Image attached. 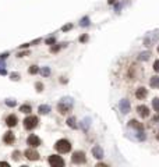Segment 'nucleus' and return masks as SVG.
Listing matches in <instances>:
<instances>
[{
    "mask_svg": "<svg viewBox=\"0 0 159 167\" xmlns=\"http://www.w3.org/2000/svg\"><path fill=\"white\" fill-rule=\"evenodd\" d=\"M55 149L57 150L59 153H67V152H70V149H71V144H70L67 139H60L56 142Z\"/></svg>",
    "mask_w": 159,
    "mask_h": 167,
    "instance_id": "f257e3e1",
    "label": "nucleus"
},
{
    "mask_svg": "<svg viewBox=\"0 0 159 167\" xmlns=\"http://www.w3.org/2000/svg\"><path fill=\"white\" fill-rule=\"evenodd\" d=\"M71 99H63L57 104V109H59V112L62 114H67L70 112V109H71Z\"/></svg>",
    "mask_w": 159,
    "mask_h": 167,
    "instance_id": "f03ea898",
    "label": "nucleus"
},
{
    "mask_svg": "<svg viewBox=\"0 0 159 167\" xmlns=\"http://www.w3.org/2000/svg\"><path fill=\"white\" fill-rule=\"evenodd\" d=\"M38 123H39L38 117H35V116H29V117H27L25 120H24V127H25V130H34V128L38 125Z\"/></svg>",
    "mask_w": 159,
    "mask_h": 167,
    "instance_id": "7ed1b4c3",
    "label": "nucleus"
},
{
    "mask_svg": "<svg viewBox=\"0 0 159 167\" xmlns=\"http://www.w3.org/2000/svg\"><path fill=\"white\" fill-rule=\"evenodd\" d=\"M49 164L53 167H59V166H64V160L57 155H52L49 158Z\"/></svg>",
    "mask_w": 159,
    "mask_h": 167,
    "instance_id": "20e7f679",
    "label": "nucleus"
},
{
    "mask_svg": "<svg viewBox=\"0 0 159 167\" xmlns=\"http://www.w3.org/2000/svg\"><path fill=\"white\" fill-rule=\"evenodd\" d=\"M71 159H73V162L75 163V164L85 163V153H84V152H74Z\"/></svg>",
    "mask_w": 159,
    "mask_h": 167,
    "instance_id": "39448f33",
    "label": "nucleus"
},
{
    "mask_svg": "<svg viewBox=\"0 0 159 167\" xmlns=\"http://www.w3.org/2000/svg\"><path fill=\"white\" fill-rule=\"evenodd\" d=\"M27 144L29 145L31 148H37V146L41 145V139H39L37 135H29L27 139Z\"/></svg>",
    "mask_w": 159,
    "mask_h": 167,
    "instance_id": "423d86ee",
    "label": "nucleus"
},
{
    "mask_svg": "<svg viewBox=\"0 0 159 167\" xmlns=\"http://www.w3.org/2000/svg\"><path fill=\"white\" fill-rule=\"evenodd\" d=\"M24 156L27 159H29V160H38V159H39V153L34 149H27L25 153H24Z\"/></svg>",
    "mask_w": 159,
    "mask_h": 167,
    "instance_id": "0eeeda50",
    "label": "nucleus"
},
{
    "mask_svg": "<svg viewBox=\"0 0 159 167\" xmlns=\"http://www.w3.org/2000/svg\"><path fill=\"white\" fill-rule=\"evenodd\" d=\"M137 112H138V114H140L142 118H147L149 116V109L147 107V106H138V107H137Z\"/></svg>",
    "mask_w": 159,
    "mask_h": 167,
    "instance_id": "6e6552de",
    "label": "nucleus"
},
{
    "mask_svg": "<svg viewBox=\"0 0 159 167\" xmlns=\"http://www.w3.org/2000/svg\"><path fill=\"white\" fill-rule=\"evenodd\" d=\"M17 121H18V118L15 117L14 114H10L9 117L6 118V124H7L9 127H15L17 125Z\"/></svg>",
    "mask_w": 159,
    "mask_h": 167,
    "instance_id": "1a4fd4ad",
    "label": "nucleus"
},
{
    "mask_svg": "<svg viewBox=\"0 0 159 167\" xmlns=\"http://www.w3.org/2000/svg\"><path fill=\"white\" fill-rule=\"evenodd\" d=\"M92 155H94L96 159H102L103 158V150L100 149V146H94V148H92Z\"/></svg>",
    "mask_w": 159,
    "mask_h": 167,
    "instance_id": "9d476101",
    "label": "nucleus"
},
{
    "mask_svg": "<svg viewBox=\"0 0 159 167\" xmlns=\"http://www.w3.org/2000/svg\"><path fill=\"white\" fill-rule=\"evenodd\" d=\"M120 110H122L123 113H128L130 112V103H128V100H122L120 102Z\"/></svg>",
    "mask_w": 159,
    "mask_h": 167,
    "instance_id": "9b49d317",
    "label": "nucleus"
},
{
    "mask_svg": "<svg viewBox=\"0 0 159 167\" xmlns=\"http://www.w3.org/2000/svg\"><path fill=\"white\" fill-rule=\"evenodd\" d=\"M136 96H137V99H140V100L145 99L147 89H145V88H138V89H137V92H136Z\"/></svg>",
    "mask_w": 159,
    "mask_h": 167,
    "instance_id": "f8f14e48",
    "label": "nucleus"
},
{
    "mask_svg": "<svg viewBox=\"0 0 159 167\" xmlns=\"http://www.w3.org/2000/svg\"><path fill=\"white\" fill-rule=\"evenodd\" d=\"M3 141H4L6 144H14V141H15V138H14V134L13 132H6V135H4V138H3Z\"/></svg>",
    "mask_w": 159,
    "mask_h": 167,
    "instance_id": "ddd939ff",
    "label": "nucleus"
},
{
    "mask_svg": "<svg viewBox=\"0 0 159 167\" xmlns=\"http://www.w3.org/2000/svg\"><path fill=\"white\" fill-rule=\"evenodd\" d=\"M50 112V107L48 106V104H42V106H39V113L41 114H46Z\"/></svg>",
    "mask_w": 159,
    "mask_h": 167,
    "instance_id": "4468645a",
    "label": "nucleus"
},
{
    "mask_svg": "<svg viewBox=\"0 0 159 167\" xmlns=\"http://www.w3.org/2000/svg\"><path fill=\"white\" fill-rule=\"evenodd\" d=\"M149 84L152 88H159V77H152Z\"/></svg>",
    "mask_w": 159,
    "mask_h": 167,
    "instance_id": "2eb2a0df",
    "label": "nucleus"
},
{
    "mask_svg": "<svg viewBox=\"0 0 159 167\" xmlns=\"http://www.w3.org/2000/svg\"><path fill=\"white\" fill-rule=\"evenodd\" d=\"M20 112H23V113H31V106L29 104H23L20 107Z\"/></svg>",
    "mask_w": 159,
    "mask_h": 167,
    "instance_id": "dca6fc26",
    "label": "nucleus"
},
{
    "mask_svg": "<svg viewBox=\"0 0 159 167\" xmlns=\"http://www.w3.org/2000/svg\"><path fill=\"white\" fill-rule=\"evenodd\" d=\"M130 125L134 127V128H138V130H142V125H141L138 121H136V120H131V121H130Z\"/></svg>",
    "mask_w": 159,
    "mask_h": 167,
    "instance_id": "f3484780",
    "label": "nucleus"
},
{
    "mask_svg": "<svg viewBox=\"0 0 159 167\" xmlns=\"http://www.w3.org/2000/svg\"><path fill=\"white\" fill-rule=\"evenodd\" d=\"M152 106H154V109L156 110V112H159V99L158 98L152 100Z\"/></svg>",
    "mask_w": 159,
    "mask_h": 167,
    "instance_id": "a211bd4d",
    "label": "nucleus"
},
{
    "mask_svg": "<svg viewBox=\"0 0 159 167\" xmlns=\"http://www.w3.org/2000/svg\"><path fill=\"white\" fill-rule=\"evenodd\" d=\"M67 124H68L70 127H73V128H75V127H77V125H75V118H73V117L68 118V120H67Z\"/></svg>",
    "mask_w": 159,
    "mask_h": 167,
    "instance_id": "6ab92c4d",
    "label": "nucleus"
},
{
    "mask_svg": "<svg viewBox=\"0 0 159 167\" xmlns=\"http://www.w3.org/2000/svg\"><path fill=\"white\" fill-rule=\"evenodd\" d=\"M149 56H151L149 53H142V54H141V57H140V60H147V59H149Z\"/></svg>",
    "mask_w": 159,
    "mask_h": 167,
    "instance_id": "aec40b11",
    "label": "nucleus"
},
{
    "mask_svg": "<svg viewBox=\"0 0 159 167\" xmlns=\"http://www.w3.org/2000/svg\"><path fill=\"white\" fill-rule=\"evenodd\" d=\"M29 72H31V74H37V72H38V67H37V66H32V67L29 68Z\"/></svg>",
    "mask_w": 159,
    "mask_h": 167,
    "instance_id": "412c9836",
    "label": "nucleus"
},
{
    "mask_svg": "<svg viewBox=\"0 0 159 167\" xmlns=\"http://www.w3.org/2000/svg\"><path fill=\"white\" fill-rule=\"evenodd\" d=\"M154 70L156 72H159V60H156V61L154 63Z\"/></svg>",
    "mask_w": 159,
    "mask_h": 167,
    "instance_id": "4be33fe9",
    "label": "nucleus"
},
{
    "mask_svg": "<svg viewBox=\"0 0 159 167\" xmlns=\"http://www.w3.org/2000/svg\"><path fill=\"white\" fill-rule=\"evenodd\" d=\"M42 74H43V75H49V74H50L49 68H43V70H42Z\"/></svg>",
    "mask_w": 159,
    "mask_h": 167,
    "instance_id": "5701e85b",
    "label": "nucleus"
},
{
    "mask_svg": "<svg viewBox=\"0 0 159 167\" xmlns=\"http://www.w3.org/2000/svg\"><path fill=\"white\" fill-rule=\"evenodd\" d=\"M18 155H20L18 152H15V153H13V158L15 159V160H18V159H20V156H18Z\"/></svg>",
    "mask_w": 159,
    "mask_h": 167,
    "instance_id": "b1692460",
    "label": "nucleus"
},
{
    "mask_svg": "<svg viewBox=\"0 0 159 167\" xmlns=\"http://www.w3.org/2000/svg\"><path fill=\"white\" fill-rule=\"evenodd\" d=\"M60 47H59V45L57 46H53V47H52V52H53V53H55V52H57V50H59Z\"/></svg>",
    "mask_w": 159,
    "mask_h": 167,
    "instance_id": "393cba45",
    "label": "nucleus"
},
{
    "mask_svg": "<svg viewBox=\"0 0 159 167\" xmlns=\"http://www.w3.org/2000/svg\"><path fill=\"white\" fill-rule=\"evenodd\" d=\"M86 39H88V36H86V35H84L82 38H80V41H81V42H85Z\"/></svg>",
    "mask_w": 159,
    "mask_h": 167,
    "instance_id": "a878e982",
    "label": "nucleus"
},
{
    "mask_svg": "<svg viewBox=\"0 0 159 167\" xmlns=\"http://www.w3.org/2000/svg\"><path fill=\"white\" fill-rule=\"evenodd\" d=\"M46 43H55V39H53V38H50V39L46 41Z\"/></svg>",
    "mask_w": 159,
    "mask_h": 167,
    "instance_id": "bb28decb",
    "label": "nucleus"
},
{
    "mask_svg": "<svg viewBox=\"0 0 159 167\" xmlns=\"http://www.w3.org/2000/svg\"><path fill=\"white\" fill-rule=\"evenodd\" d=\"M7 104H9V106H15V100H14V102H7Z\"/></svg>",
    "mask_w": 159,
    "mask_h": 167,
    "instance_id": "cd10ccee",
    "label": "nucleus"
},
{
    "mask_svg": "<svg viewBox=\"0 0 159 167\" xmlns=\"http://www.w3.org/2000/svg\"><path fill=\"white\" fill-rule=\"evenodd\" d=\"M11 77H13V79H18V74H13Z\"/></svg>",
    "mask_w": 159,
    "mask_h": 167,
    "instance_id": "c85d7f7f",
    "label": "nucleus"
},
{
    "mask_svg": "<svg viewBox=\"0 0 159 167\" xmlns=\"http://www.w3.org/2000/svg\"><path fill=\"white\" fill-rule=\"evenodd\" d=\"M82 25H84V27H85V25H88V20H86V18L82 21Z\"/></svg>",
    "mask_w": 159,
    "mask_h": 167,
    "instance_id": "c756f323",
    "label": "nucleus"
},
{
    "mask_svg": "<svg viewBox=\"0 0 159 167\" xmlns=\"http://www.w3.org/2000/svg\"><path fill=\"white\" fill-rule=\"evenodd\" d=\"M0 166H9V163H6V162H0Z\"/></svg>",
    "mask_w": 159,
    "mask_h": 167,
    "instance_id": "7c9ffc66",
    "label": "nucleus"
},
{
    "mask_svg": "<svg viewBox=\"0 0 159 167\" xmlns=\"http://www.w3.org/2000/svg\"><path fill=\"white\" fill-rule=\"evenodd\" d=\"M70 28H71V25H66L63 29H64V31H67V29H70Z\"/></svg>",
    "mask_w": 159,
    "mask_h": 167,
    "instance_id": "2f4dec72",
    "label": "nucleus"
},
{
    "mask_svg": "<svg viewBox=\"0 0 159 167\" xmlns=\"http://www.w3.org/2000/svg\"><path fill=\"white\" fill-rule=\"evenodd\" d=\"M158 52H159V46H158Z\"/></svg>",
    "mask_w": 159,
    "mask_h": 167,
    "instance_id": "473e14b6",
    "label": "nucleus"
}]
</instances>
